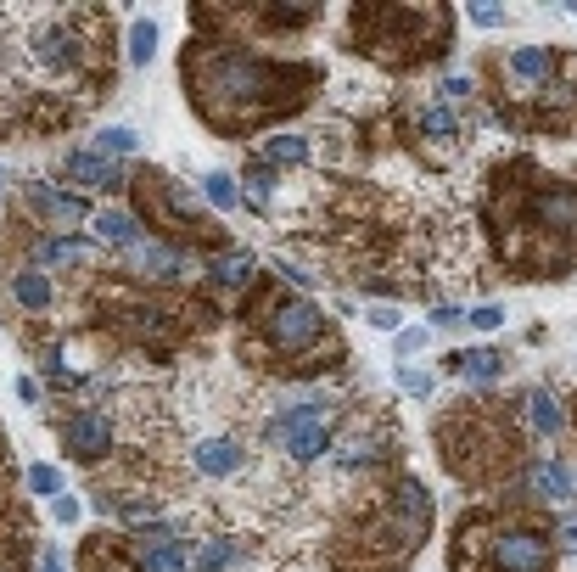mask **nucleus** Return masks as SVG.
I'll return each mask as SVG.
<instances>
[{"label": "nucleus", "instance_id": "nucleus-1", "mask_svg": "<svg viewBox=\"0 0 577 572\" xmlns=\"http://www.w3.org/2000/svg\"><path fill=\"white\" fill-rule=\"evenodd\" d=\"M320 85L314 62H269L247 45H219V40H191L185 51V90L202 124L219 135H247L269 118L292 113L309 101Z\"/></svg>", "mask_w": 577, "mask_h": 572}, {"label": "nucleus", "instance_id": "nucleus-2", "mask_svg": "<svg viewBox=\"0 0 577 572\" xmlns=\"http://www.w3.org/2000/svg\"><path fill=\"white\" fill-rule=\"evenodd\" d=\"M488 236L510 270L561 275L577 264V180L510 163L488 191Z\"/></svg>", "mask_w": 577, "mask_h": 572}, {"label": "nucleus", "instance_id": "nucleus-3", "mask_svg": "<svg viewBox=\"0 0 577 572\" xmlns=\"http://www.w3.org/2000/svg\"><path fill=\"white\" fill-rule=\"evenodd\" d=\"M247 315H253V348H264V354H269V371H297V376L320 371L309 354L320 343H331V326H325V315L303 298V292L264 286V292L241 309V320H247Z\"/></svg>", "mask_w": 577, "mask_h": 572}, {"label": "nucleus", "instance_id": "nucleus-4", "mask_svg": "<svg viewBox=\"0 0 577 572\" xmlns=\"http://www.w3.org/2000/svg\"><path fill=\"white\" fill-rule=\"evenodd\" d=\"M348 34L376 62L409 68V62L449 51V12L443 6H365L348 17Z\"/></svg>", "mask_w": 577, "mask_h": 572}, {"label": "nucleus", "instance_id": "nucleus-5", "mask_svg": "<svg viewBox=\"0 0 577 572\" xmlns=\"http://www.w3.org/2000/svg\"><path fill=\"white\" fill-rule=\"evenodd\" d=\"M555 544L533 522H465L454 533V572H549Z\"/></svg>", "mask_w": 577, "mask_h": 572}, {"label": "nucleus", "instance_id": "nucleus-6", "mask_svg": "<svg viewBox=\"0 0 577 572\" xmlns=\"http://www.w3.org/2000/svg\"><path fill=\"white\" fill-rule=\"evenodd\" d=\"M135 186H141L146 208H152L157 219H169V230H180V236H202V230H219L202 219V202L191 197L185 186H174L169 174H157V169H141L135 174Z\"/></svg>", "mask_w": 577, "mask_h": 572}, {"label": "nucleus", "instance_id": "nucleus-7", "mask_svg": "<svg viewBox=\"0 0 577 572\" xmlns=\"http://www.w3.org/2000/svg\"><path fill=\"white\" fill-rule=\"evenodd\" d=\"M269 438L286 449L292 460H314L325 455V438H331V404H292L269 421Z\"/></svg>", "mask_w": 577, "mask_h": 572}, {"label": "nucleus", "instance_id": "nucleus-8", "mask_svg": "<svg viewBox=\"0 0 577 572\" xmlns=\"http://www.w3.org/2000/svg\"><path fill=\"white\" fill-rule=\"evenodd\" d=\"M62 444H68L73 460L96 466V460L113 449V415H107V410H79V415H68V427H62Z\"/></svg>", "mask_w": 577, "mask_h": 572}, {"label": "nucleus", "instance_id": "nucleus-9", "mask_svg": "<svg viewBox=\"0 0 577 572\" xmlns=\"http://www.w3.org/2000/svg\"><path fill=\"white\" fill-rule=\"evenodd\" d=\"M135 561H141V572H191V561H185L180 539H174L169 528L141 533V539H135Z\"/></svg>", "mask_w": 577, "mask_h": 572}, {"label": "nucleus", "instance_id": "nucleus-10", "mask_svg": "<svg viewBox=\"0 0 577 572\" xmlns=\"http://www.w3.org/2000/svg\"><path fill=\"white\" fill-rule=\"evenodd\" d=\"M527 483H533L538 500L561 505V500H572L577 477H572V466H561V460H533V466H527Z\"/></svg>", "mask_w": 577, "mask_h": 572}, {"label": "nucleus", "instance_id": "nucleus-11", "mask_svg": "<svg viewBox=\"0 0 577 572\" xmlns=\"http://www.w3.org/2000/svg\"><path fill=\"white\" fill-rule=\"evenodd\" d=\"M241 466H247V449L230 444V438H208V444H197V472L202 477H236Z\"/></svg>", "mask_w": 577, "mask_h": 572}, {"label": "nucleus", "instance_id": "nucleus-12", "mask_svg": "<svg viewBox=\"0 0 577 572\" xmlns=\"http://www.w3.org/2000/svg\"><path fill=\"white\" fill-rule=\"evenodd\" d=\"M415 124H421V141H432L437 152H454V141H460V129H454V113L443 107V101H421Z\"/></svg>", "mask_w": 577, "mask_h": 572}, {"label": "nucleus", "instance_id": "nucleus-13", "mask_svg": "<svg viewBox=\"0 0 577 572\" xmlns=\"http://www.w3.org/2000/svg\"><path fill=\"white\" fill-rule=\"evenodd\" d=\"M68 180H79L90 191H107V186H118V169L101 152H68Z\"/></svg>", "mask_w": 577, "mask_h": 572}, {"label": "nucleus", "instance_id": "nucleus-14", "mask_svg": "<svg viewBox=\"0 0 577 572\" xmlns=\"http://www.w3.org/2000/svg\"><path fill=\"white\" fill-rule=\"evenodd\" d=\"M96 236L129 253V247L141 242V219L129 214V208H107V214H96Z\"/></svg>", "mask_w": 577, "mask_h": 572}, {"label": "nucleus", "instance_id": "nucleus-15", "mask_svg": "<svg viewBox=\"0 0 577 572\" xmlns=\"http://www.w3.org/2000/svg\"><path fill=\"white\" fill-rule=\"evenodd\" d=\"M29 202L40 208V214H51L57 225H79V219H85V202L62 197V191H51V186H29Z\"/></svg>", "mask_w": 577, "mask_h": 572}, {"label": "nucleus", "instance_id": "nucleus-16", "mask_svg": "<svg viewBox=\"0 0 577 572\" xmlns=\"http://www.w3.org/2000/svg\"><path fill=\"white\" fill-rule=\"evenodd\" d=\"M129 264H135V270H146V275H174L180 270V253H174V247H163V242H135L129 247Z\"/></svg>", "mask_w": 577, "mask_h": 572}, {"label": "nucleus", "instance_id": "nucleus-17", "mask_svg": "<svg viewBox=\"0 0 577 572\" xmlns=\"http://www.w3.org/2000/svg\"><path fill=\"white\" fill-rule=\"evenodd\" d=\"M449 365H454L460 376H471V382H493V376L505 371V359L493 354V348H471V354H454Z\"/></svg>", "mask_w": 577, "mask_h": 572}, {"label": "nucleus", "instance_id": "nucleus-18", "mask_svg": "<svg viewBox=\"0 0 577 572\" xmlns=\"http://www.w3.org/2000/svg\"><path fill=\"white\" fill-rule=\"evenodd\" d=\"M12 298L23 303V309H45V303H51V281H45L40 270H23L12 281Z\"/></svg>", "mask_w": 577, "mask_h": 572}, {"label": "nucleus", "instance_id": "nucleus-19", "mask_svg": "<svg viewBox=\"0 0 577 572\" xmlns=\"http://www.w3.org/2000/svg\"><path fill=\"white\" fill-rule=\"evenodd\" d=\"M135 146H141V135H135L129 124H113V129H101V135H96V152H101V158H129Z\"/></svg>", "mask_w": 577, "mask_h": 572}, {"label": "nucleus", "instance_id": "nucleus-20", "mask_svg": "<svg viewBox=\"0 0 577 572\" xmlns=\"http://www.w3.org/2000/svg\"><path fill=\"white\" fill-rule=\"evenodd\" d=\"M230 561H236V544H230V539H208V544H197L191 567H197V572H219V567H230Z\"/></svg>", "mask_w": 577, "mask_h": 572}, {"label": "nucleus", "instance_id": "nucleus-21", "mask_svg": "<svg viewBox=\"0 0 577 572\" xmlns=\"http://www.w3.org/2000/svg\"><path fill=\"white\" fill-rule=\"evenodd\" d=\"M247 275H253V253H225V258H213V281L241 286Z\"/></svg>", "mask_w": 577, "mask_h": 572}, {"label": "nucleus", "instance_id": "nucleus-22", "mask_svg": "<svg viewBox=\"0 0 577 572\" xmlns=\"http://www.w3.org/2000/svg\"><path fill=\"white\" fill-rule=\"evenodd\" d=\"M527 410H533V427H538V432H561V404L549 399L544 387H538V393H527Z\"/></svg>", "mask_w": 577, "mask_h": 572}, {"label": "nucleus", "instance_id": "nucleus-23", "mask_svg": "<svg viewBox=\"0 0 577 572\" xmlns=\"http://www.w3.org/2000/svg\"><path fill=\"white\" fill-rule=\"evenodd\" d=\"M129 57H135V62H152L157 57V23H152V17H141V23L129 29Z\"/></svg>", "mask_w": 577, "mask_h": 572}, {"label": "nucleus", "instance_id": "nucleus-24", "mask_svg": "<svg viewBox=\"0 0 577 572\" xmlns=\"http://www.w3.org/2000/svg\"><path fill=\"white\" fill-rule=\"evenodd\" d=\"M309 158V141L303 135H275L269 141V163H303Z\"/></svg>", "mask_w": 577, "mask_h": 572}, {"label": "nucleus", "instance_id": "nucleus-25", "mask_svg": "<svg viewBox=\"0 0 577 572\" xmlns=\"http://www.w3.org/2000/svg\"><path fill=\"white\" fill-rule=\"evenodd\" d=\"M23 488H29V494H62V477L51 472V466H29V472H23Z\"/></svg>", "mask_w": 577, "mask_h": 572}, {"label": "nucleus", "instance_id": "nucleus-26", "mask_svg": "<svg viewBox=\"0 0 577 572\" xmlns=\"http://www.w3.org/2000/svg\"><path fill=\"white\" fill-rule=\"evenodd\" d=\"M202 186H208V202H213V208H236V180H230V174H208Z\"/></svg>", "mask_w": 577, "mask_h": 572}, {"label": "nucleus", "instance_id": "nucleus-27", "mask_svg": "<svg viewBox=\"0 0 577 572\" xmlns=\"http://www.w3.org/2000/svg\"><path fill=\"white\" fill-rule=\"evenodd\" d=\"M398 382H404V393H415V399H426V393H432V371H415V365H404V371H398Z\"/></svg>", "mask_w": 577, "mask_h": 572}, {"label": "nucleus", "instance_id": "nucleus-28", "mask_svg": "<svg viewBox=\"0 0 577 572\" xmlns=\"http://www.w3.org/2000/svg\"><path fill=\"white\" fill-rule=\"evenodd\" d=\"M471 23H482V29H499V23H505V12H499L493 0H477V6H471Z\"/></svg>", "mask_w": 577, "mask_h": 572}, {"label": "nucleus", "instance_id": "nucleus-29", "mask_svg": "<svg viewBox=\"0 0 577 572\" xmlns=\"http://www.w3.org/2000/svg\"><path fill=\"white\" fill-rule=\"evenodd\" d=\"M465 320H471V326H477V331H493V326H505V315H499V309H493V303H482V309H471V315H465Z\"/></svg>", "mask_w": 577, "mask_h": 572}, {"label": "nucleus", "instance_id": "nucleus-30", "mask_svg": "<svg viewBox=\"0 0 577 572\" xmlns=\"http://www.w3.org/2000/svg\"><path fill=\"white\" fill-rule=\"evenodd\" d=\"M370 326H376V331H393V326H398V309H393V303H376V309H370Z\"/></svg>", "mask_w": 577, "mask_h": 572}, {"label": "nucleus", "instance_id": "nucleus-31", "mask_svg": "<svg viewBox=\"0 0 577 572\" xmlns=\"http://www.w3.org/2000/svg\"><path fill=\"white\" fill-rule=\"evenodd\" d=\"M561 550H566V556H577V511L561 516Z\"/></svg>", "mask_w": 577, "mask_h": 572}, {"label": "nucleus", "instance_id": "nucleus-32", "mask_svg": "<svg viewBox=\"0 0 577 572\" xmlns=\"http://www.w3.org/2000/svg\"><path fill=\"white\" fill-rule=\"evenodd\" d=\"M51 511H57V522H73V516H79V500H73V494H57Z\"/></svg>", "mask_w": 577, "mask_h": 572}, {"label": "nucleus", "instance_id": "nucleus-33", "mask_svg": "<svg viewBox=\"0 0 577 572\" xmlns=\"http://www.w3.org/2000/svg\"><path fill=\"white\" fill-rule=\"evenodd\" d=\"M432 326H465L460 309H432Z\"/></svg>", "mask_w": 577, "mask_h": 572}, {"label": "nucleus", "instance_id": "nucleus-34", "mask_svg": "<svg viewBox=\"0 0 577 572\" xmlns=\"http://www.w3.org/2000/svg\"><path fill=\"white\" fill-rule=\"evenodd\" d=\"M421 343H426V331H404V337H398V348H404V354H415Z\"/></svg>", "mask_w": 577, "mask_h": 572}, {"label": "nucleus", "instance_id": "nucleus-35", "mask_svg": "<svg viewBox=\"0 0 577 572\" xmlns=\"http://www.w3.org/2000/svg\"><path fill=\"white\" fill-rule=\"evenodd\" d=\"M40 572H68V567H62V550H45V561H40Z\"/></svg>", "mask_w": 577, "mask_h": 572}, {"label": "nucleus", "instance_id": "nucleus-36", "mask_svg": "<svg viewBox=\"0 0 577 572\" xmlns=\"http://www.w3.org/2000/svg\"><path fill=\"white\" fill-rule=\"evenodd\" d=\"M0 186H6V169H0Z\"/></svg>", "mask_w": 577, "mask_h": 572}, {"label": "nucleus", "instance_id": "nucleus-37", "mask_svg": "<svg viewBox=\"0 0 577 572\" xmlns=\"http://www.w3.org/2000/svg\"><path fill=\"white\" fill-rule=\"evenodd\" d=\"M572 12H577V6H572Z\"/></svg>", "mask_w": 577, "mask_h": 572}]
</instances>
